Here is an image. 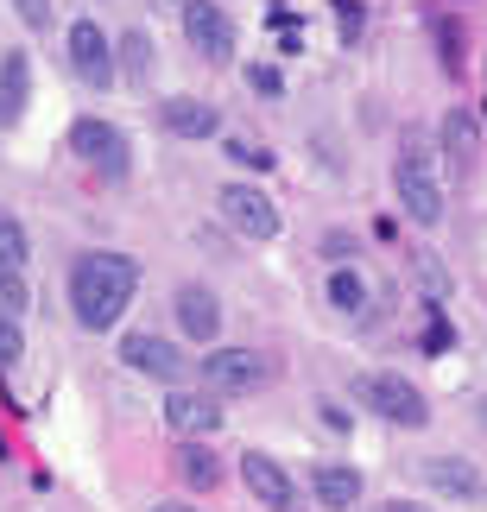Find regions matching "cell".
Returning <instances> with one entry per match:
<instances>
[{
    "mask_svg": "<svg viewBox=\"0 0 487 512\" xmlns=\"http://www.w3.org/2000/svg\"><path fill=\"white\" fill-rule=\"evenodd\" d=\"M386 512H424V506H412V500H399V506H386Z\"/></svg>",
    "mask_w": 487,
    "mask_h": 512,
    "instance_id": "obj_27",
    "label": "cell"
},
{
    "mask_svg": "<svg viewBox=\"0 0 487 512\" xmlns=\"http://www.w3.org/2000/svg\"><path fill=\"white\" fill-rule=\"evenodd\" d=\"M171 310H178V329H184L190 342H209V348H216V336H222V304H216V291H209V285H184Z\"/></svg>",
    "mask_w": 487,
    "mask_h": 512,
    "instance_id": "obj_12",
    "label": "cell"
},
{
    "mask_svg": "<svg viewBox=\"0 0 487 512\" xmlns=\"http://www.w3.org/2000/svg\"><path fill=\"white\" fill-rule=\"evenodd\" d=\"M184 38L203 64H228L235 57V19L222 7H209V0H184Z\"/></svg>",
    "mask_w": 487,
    "mask_h": 512,
    "instance_id": "obj_6",
    "label": "cell"
},
{
    "mask_svg": "<svg viewBox=\"0 0 487 512\" xmlns=\"http://www.w3.org/2000/svg\"><path fill=\"white\" fill-rule=\"evenodd\" d=\"M216 209H222V222L235 234H247V241H272V234H279V209H272V196L253 190V184H222Z\"/></svg>",
    "mask_w": 487,
    "mask_h": 512,
    "instance_id": "obj_5",
    "label": "cell"
},
{
    "mask_svg": "<svg viewBox=\"0 0 487 512\" xmlns=\"http://www.w3.org/2000/svg\"><path fill=\"white\" fill-rule=\"evenodd\" d=\"M26 108H32V57L7 51L0 57V127H19Z\"/></svg>",
    "mask_w": 487,
    "mask_h": 512,
    "instance_id": "obj_14",
    "label": "cell"
},
{
    "mask_svg": "<svg viewBox=\"0 0 487 512\" xmlns=\"http://www.w3.org/2000/svg\"><path fill=\"white\" fill-rule=\"evenodd\" d=\"M121 57H127L121 76H133V83H140V76L152 70V45H146V32H127V38H121Z\"/></svg>",
    "mask_w": 487,
    "mask_h": 512,
    "instance_id": "obj_21",
    "label": "cell"
},
{
    "mask_svg": "<svg viewBox=\"0 0 487 512\" xmlns=\"http://www.w3.org/2000/svg\"><path fill=\"white\" fill-rule=\"evenodd\" d=\"M310 494H317L329 512H348V506H361V475L342 468V462H317L310 468Z\"/></svg>",
    "mask_w": 487,
    "mask_h": 512,
    "instance_id": "obj_15",
    "label": "cell"
},
{
    "mask_svg": "<svg viewBox=\"0 0 487 512\" xmlns=\"http://www.w3.org/2000/svg\"><path fill=\"white\" fill-rule=\"evenodd\" d=\"M355 399L367 405V411H380L386 424H424L431 411H424V392L412 386V380H399V373H361L355 380Z\"/></svg>",
    "mask_w": 487,
    "mask_h": 512,
    "instance_id": "obj_4",
    "label": "cell"
},
{
    "mask_svg": "<svg viewBox=\"0 0 487 512\" xmlns=\"http://www.w3.org/2000/svg\"><path fill=\"white\" fill-rule=\"evenodd\" d=\"M393 190H399V203H405V215H412L418 228H437L443 222V190H437L431 159H424L418 140H405L399 165H393Z\"/></svg>",
    "mask_w": 487,
    "mask_h": 512,
    "instance_id": "obj_2",
    "label": "cell"
},
{
    "mask_svg": "<svg viewBox=\"0 0 487 512\" xmlns=\"http://www.w3.org/2000/svg\"><path fill=\"white\" fill-rule=\"evenodd\" d=\"M70 70H76V83H89V89H108L114 76H121V64L108 57V32L95 26V19H76L70 26Z\"/></svg>",
    "mask_w": 487,
    "mask_h": 512,
    "instance_id": "obj_7",
    "label": "cell"
},
{
    "mask_svg": "<svg viewBox=\"0 0 487 512\" xmlns=\"http://www.w3.org/2000/svg\"><path fill=\"white\" fill-rule=\"evenodd\" d=\"M7 7H13L19 19H26L32 32H45V26H51V0H7Z\"/></svg>",
    "mask_w": 487,
    "mask_h": 512,
    "instance_id": "obj_24",
    "label": "cell"
},
{
    "mask_svg": "<svg viewBox=\"0 0 487 512\" xmlns=\"http://www.w3.org/2000/svg\"><path fill=\"white\" fill-rule=\"evenodd\" d=\"M26 361V336H19L13 317H0V367H19Z\"/></svg>",
    "mask_w": 487,
    "mask_h": 512,
    "instance_id": "obj_23",
    "label": "cell"
},
{
    "mask_svg": "<svg viewBox=\"0 0 487 512\" xmlns=\"http://www.w3.org/2000/svg\"><path fill=\"white\" fill-rule=\"evenodd\" d=\"M329 298H336V310H361V304H367L361 272H336V279H329Z\"/></svg>",
    "mask_w": 487,
    "mask_h": 512,
    "instance_id": "obj_22",
    "label": "cell"
},
{
    "mask_svg": "<svg viewBox=\"0 0 487 512\" xmlns=\"http://www.w3.org/2000/svg\"><path fill=\"white\" fill-rule=\"evenodd\" d=\"M70 152L83 159L95 177H108V184H127V171H133V159H127V133L121 127H108V121H76L70 127Z\"/></svg>",
    "mask_w": 487,
    "mask_h": 512,
    "instance_id": "obj_3",
    "label": "cell"
},
{
    "mask_svg": "<svg viewBox=\"0 0 487 512\" xmlns=\"http://www.w3.org/2000/svg\"><path fill=\"white\" fill-rule=\"evenodd\" d=\"M26 304H32V291L19 279V266H0V317H19Z\"/></svg>",
    "mask_w": 487,
    "mask_h": 512,
    "instance_id": "obj_20",
    "label": "cell"
},
{
    "mask_svg": "<svg viewBox=\"0 0 487 512\" xmlns=\"http://www.w3.org/2000/svg\"><path fill=\"white\" fill-rule=\"evenodd\" d=\"M121 361L133 367V373H146V380H178L184 373V354H178V342H165V336H121Z\"/></svg>",
    "mask_w": 487,
    "mask_h": 512,
    "instance_id": "obj_10",
    "label": "cell"
},
{
    "mask_svg": "<svg viewBox=\"0 0 487 512\" xmlns=\"http://www.w3.org/2000/svg\"><path fill=\"white\" fill-rule=\"evenodd\" d=\"M159 127L178 133V140H216L222 114L209 102H197V95H171V102H159Z\"/></svg>",
    "mask_w": 487,
    "mask_h": 512,
    "instance_id": "obj_11",
    "label": "cell"
},
{
    "mask_svg": "<svg viewBox=\"0 0 487 512\" xmlns=\"http://www.w3.org/2000/svg\"><path fill=\"white\" fill-rule=\"evenodd\" d=\"M235 165H260V171H266L272 159H266V152H253V146H235Z\"/></svg>",
    "mask_w": 487,
    "mask_h": 512,
    "instance_id": "obj_25",
    "label": "cell"
},
{
    "mask_svg": "<svg viewBox=\"0 0 487 512\" xmlns=\"http://www.w3.org/2000/svg\"><path fill=\"white\" fill-rule=\"evenodd\" d=\"M424 475H431V487H443V494H456V500H475L481 494V475L469 462H456V456H431L424 462Z\"/></svg>",
    "mask_w": 487,
    "mask_h": 512,
    "instance_id": "obj_17",
    "label": "cell"
},
{
    "mask_svg": "<svg viewBox=\"0 0 487 512\" xmlns=\"http://www.w3.org/2000/svg\"><path fill=\"white\" fill-rule=\"evenodd\" d=\"M443 159H450L456 171L475 165V114L469 108H450V114H443Z\"/></svg>",
    "mask_w": 487,
    "mask_h": 512,
    "instance_id": "obj_16",
    "label": "cell"
},
{
    "mask_svg": "<svg viewBox=\"0 0 487 512\" xmlns=\"http://www.w3.org/2000/svg\"><path fill=\"white\" fill-rule=\"evenodd\" d=\"M165 424L178 430V437H209V430L222 424V405L209 399V392H165Z\"/></svg>",
    "mask_w": 487,
    "mask_h": 512,
    "instance_id": "obj_13",
    "label": "cell"
},
{
    "mask_svg": "<svg viewBox=\"0 0 487 512\" xmlns=\"http://www.w3.org/2000/svg\"><path fill=\"white\" fill-rule=\"evenodd\" d=\"M171 462H178V475H184L190 487H216V481H222V462L209 456L203 443H184V449H178V456H171Z\"/></svg>",
    "mask_w": 487,
    "mask_h": 512,
    "instance_id": "obj_18",
    "label": "cell"
},
{
    "mask_svg": "<svg viewBox=\"0 0 487 512\" xmlns=\"http://www.w3.org/2000/svg\"><path fill=\"white\" fill-rule=\"evenodd\" d=\"M241 481H247V494L260 500L266 512H291L298 506V487H291V475L272 456H260V449H253V456H241Z\"/></svg>",
    "mask_w": 487,
    "mask_h": 512,
    "instance_id": "obj_9",
    "label": "cell"
},
{
    "mask_svg": "<svg viewBox=\"0 0 487 512\" xmlns=\"http://www.w3.org/2000/svg\"><path fill=\"white\" fill-rule=\"evenodd\" d=\"M133 291H140V266H133L127 253H83V260L70 266V310L95 336L127 317Z\"/></svg>",
    "mask_w": 487,
    "mask_h": 512,
    "instance_id": "obj_1",
    "label": "cell"
},
{
    "mask_svg": "<svg viewBox=\"0 0 487 512\" xmlns=\"http://www.w3.org/2000/svg\"><path fill=\"white\" fill-rule=\"evenodd\" d=\"M152 512H197V506H184V500H159Z\"/></svg>",
    "mask_w": 487,
    "mask_h": 512,
    "instance_id": "obj_26",
    "label": "cell"
},
{
    "mask_svg": "<svg viewBox=\"0 0 487 512\" xmlns=\"http://www.w3.org/2000/svg\"><path fill=\"white\" fill-rule=\"evenodd\" d=\"M32 260V241H26V222L0 209V266H26Z\"/></svg>",
    "mask_w": 487,
    "mask_h": 512,
    "instance_id": "obj_19",
    "label": "cell"
},
{
    "mask_svg": "<svg viewBox=\"0 0 487 512\" xmlns=\"http://www.w3.org/2000/svg\"><path fill=\"white\" fill-rule=\"evenodd\" d=\"M203 380H209V392H260L266 386V361L253 348H209Z\"/></svg>",
    "mask_w": 487,
    "mask_h": 512,
    "instance_id": "obj_8",
    "label": "cell"
}]
</instances>
